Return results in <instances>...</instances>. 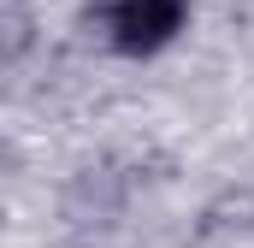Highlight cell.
Masks as SVG:
<instances>
[{
  "label": "cell",
  "instance_id": "obj_1",
  "mask_svg": "<svg viewBox=\"0 0 254 248\" xmlns=\"http://www.w3.org/2000/svg\"><path fill=\"white\" fill-rule=\"evenodd\" d=\"M190 18V0H113L107 12V30H113V48L130 60H148L160 54Z\"/></svg>",
  "mask_w": 254,
  "mask_h": 248
}]
</instances>
